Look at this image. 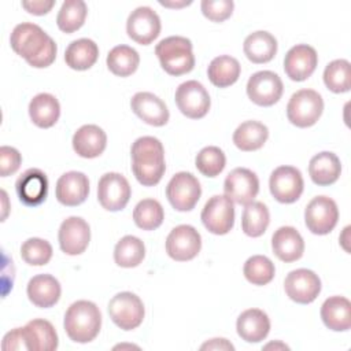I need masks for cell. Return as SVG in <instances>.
Wrapping results in <instances>:
<instances>
[{
	"label": "cell",
	"mask_w": 351,
	"mask_h": 351,
	"mask_svg": "<svg viewBox=\"0 0 351 351\" xmlns=\"http://www.w3.org/2000/svg\"><path fill=\"white\" fill-rule=\"evenodd\" d=\"M99 58V47L90 38H78L69 44L64 51V62L73 70H88Z\"/></svg>",
	"instance_id": "cell-32"
},
{
	"label": "cell",
	"mask_w": 351,
	"mask_h": 351,
	"mask_svg": "<svg viewBox=\"0 0 351 351\" xmlns=\"http://www.w3.org/2000/svg\"><path fill=\"white\" fill-rule=\"evenodd\" d=\"M318 64L317 51L307 44L292 47L284 58V71L292 81H304Z\"/></svg>",
	"instance_id": "cell-20"
},
{
	"label": "cell",
	"mask_w": 351,
	"mask_h": 351,
	"mask_svg": "<svg viewBox=\"0 0 351 351\" xmlns=\"http://www.w3.org/2000/svg\"><path fill=\"white\" fill-rule=\"evenodd\" d=\"M321 318L326 328L346 332L351 328V303L344 296H330L321 307Z\"/></svg>",
	"instance_id": "cell-29"
},
{
	"label": "cell",
	"mask_w": 351,
	"mask_h": 351,
	"mask_svg": "<svg viewBox=\"0 0 351 351\" xmlns=\"http://www.w3.org/2000/svg\"><path fill=\"white\" fill-rule=\"evenodd\" d=\"M10 44L15 53L22 56L32 67L45 69L55 62L58 47L38 25L22 22L10 36Z\"/></svg>",
	"instance_id": "cell-1"
},
{
	"label": "cell",
	"mask_w": 351,
	"mask_h": 351,
	"mask_svg": "<svg viewBox=\"0 0 351 351\" xmlns=\"http://www.w3.org/2000/svg\"><path fill=\"white\" fill-rule=\"evenodd\" d=\"M19 200L27 207H36L45 202L48 195V178L40 169L32 167L23 171L15 182Z\"/></svg>",
	"instance_id": "cell-19"
},
{
	"label": "cell",
	"mask_w": 351,
	"mask_h": 351,
	"mask_svg": "<svg viewBox=\"0 0 351 351\" xmlns=\"http://www.w3.org/2000/svg\"><path fill=\"white\" fill-rule=\"evenodd\" d=\"M287 296L300 304L311 303L321 292L319 277L308 269H296L288 273L284 281Z\"/></svg>",
	"instance_id": "cell-16"
},
{
	"label": "cell",
	"mask_w": 351,
	"mask_h": 351,
	"mask_svg": "<svg viewBox=\"0 0 351 351\" xmlns=\"http://www.w3.org/2000/svg\"><path fill=\"white\" fill-rule=\"evenodd\" d=\"M55 5V1H44V0H38V1H22V7L33 14V15H44L48 14L51 11V8Z\"/></svg>",
	"instance_id": "cell-47"
},
{
	"label": "cell",
	"mask_w": 351,
	"mask_h": 351,
	"mask_svg": "<svg viewBox=\"0 0 351 351\" xmlns=\"http://www.w3.org/2000/svg\"><path fill=\"white\" fill-rule=\"evenodd\" d=\"M165 211L162 204L155 199L140 200L133 210V221L143 230H154L163 222Z\"/></svg>",
	"instance_id": "cell-39"
},
{
	"label": "cell",
	"mask_w": 351,
	"mask_h": 351,
	"mask_svg": "<svg viewBox=\"0 0 351 351\" xmlns=\"http://www.w3.org/2000/svg\"><path fill=\"white\" fill-rule=\"evenodd\" d=\"M59 203L74 207L84 203L89 193V180L81 171H67L62 174L55 188Z\"/></svg>",
	"instance_id": "cell-22"
},
{
	"label": "cell",
	"mask_w": 351,
	"mask_h": 351,
	"mask_svg": "<svg viewBox=\"0 0 351 351\" xmlns=\"http://www.w3.org/2000/svg\"><path fill=\"white\" fill-rule=\"evenodd\" d=\"M269 137L266 125L258 121H245L233 133V143L241 151H256L263 147Z\"/></svg>",
	"instance_id": "cell-34"
},
{
	"label": "cell",
	"mask_w": 351,
	"mask_h": 351,
	"mask_svg": "<svg viewBox=\"0 0 351 351\" xmlns=\"http://www.w3.org/2000/svg\"><path fill=\"white\" fill-rule=\"evenodd\" d=\"M200 350H234V346L228 341L226 339H211L210 341H206L204 344H202Z\"/></svg>",
	"instance_id": "cell-48"
},
{
	"label": "cell",
	"mask_w": 351,
	"mask_h": 351,
	"mask_svg": "<svg viewBox=\"0 0 351 351\" xmlns=\"http://www.w3.org/2000/svg\"><path fill=\"white\" fill-rule=\"evenodd\" d=\"M132 170L136 180L144 186L156 185L166 170L165 148L152 136L138 137L130 148Z\"/></svg>",
	"instance_id": "cell-2"
},
{
	"label": "cell",
	"mask_w": 351,
	"mask_h": 351,
	"mask_svg": "<svg viewBox=\"0 0 351 351\" xmlns=\"http://www.w3.org/2000/svg\"><path fill=\"white\" fill-rule=\"evenodd\" d=\"M240 63L236 58L221 55L214 58L207 69L208 80L218 88H228L233 85L240 77Z\"/></svg>",
	"instance_id": "cell-33"
},
{
	"label": "cell",
	"mask_w": 351,
	"mask_h": 351,
	"mask_svg": "<svg viewBox=\"0 0 351 351\" xmlns=\"http://www.w3.org/2000/svg\"><path fill=\"white\" fill-rule=\"evenodd\" d=\"M341 173V163L336 154L322 151L314 155L308 163V174L314 184L326 186L335 184Z\"/></svg>",
	"instance_id": "cell-28"
},
{
	"label": "cell",
	"mask_w": 351,
	"mask_h": 351,
	"mask_svg": "<svg viewBox=\"0 0 351 351\" xmlns=\"http://www.w3.org/2000/svg\"><path fill=\"white\" fill-rule=\"evenodd\" d=\"M29 115L38 128L53 126L60 117V104L51 93H38L29 103Z\"/></svg>",
	"instance_id": "cell-31"
},
{
	"label": "cell",
	"mask_w": 351,
	"mask_h": 351,
	"mask_svg": "<svg viewBox=\"0 0 351 351\" xmlns=\"http://www.w3.org/2000/svg\"><path fill=\"white\" fill-rule=\"evenodd\" d=\"M27 350L30 351H52L58 348L59 339L53 325L41 318L29 321L23 326Z\"/></svg>",
	"instance_id": "cell-27"
},
{
	"label": "cell",
	"mask_w": 351,
	"mask_h": 351,
	"mask_svg": "<svg viewBox=\"0 0 351 351\" xmlns=\"http://www.w3.org/2000/svg\"><path fill=\"white\" fill-rule=\"evenodd\" d=\"M129 181L119 173H106L97 184V199L101 207L107 211L123 210L130 199Z\"/></svg>",
	"instance_id": "cell-11"
},
{
	"label": "cell",
	"mask_w": 351,
	"mask_h": 351,
	"mask_svg": "<svg viewBox=\"0 0 351 351\" xmlns=\"http://www.w3.org/2000/svg\"><path fill=\"white\" fill-rule=\"evenodd\" d=\"M236 329L237 335L247 343H259L270 332V319L265 311L248 308L239 315Z\"/></svg>",
	"instance_id": "cell-26"
},
{
	"label": "cell",
	"mask_w": 351,
	"mask_h": 351,
	"mask_svg": "<svg viewBox=\"0 0 351 351\" xmlns=\"http://www.w3.org/2000/svg\"><path fill=\"white\" fill-rule=\"evenodd\" d=\"M108 314L112 322L123 329L132 330L141 325L145 310L141 299L133 292H119L108 302Z\"/></svg>",
	"instance_id": "cell-6"
},
{
	"label": "cell",
	"mask_w": 351,
	"mask_h": 351,
	"mask_svg": "<svg viewBox=\"0 0 351 351\" xmlns=\"http://www.w3.org/2000/svg\"><path fill=\"white\" fill-rule=\"evenodd\" d=\"M145 256L144 243L132 234L123 236L114 248V261L121 267H136Z\"/></svg>",
	"instance_id": "cell-36"
},
{
	"label": "cell",
	"mask_w": 351,
	"mask_h": 351,
	"mask_svg": "<svg viewBox=\"0 0 351 351\" xmlns=\"http://www.w3.org/2000/svg\"><path fill=\"white\" fill-rule=\"evenodd\" d=\"M196 169L206 177H217L226 165V156L219 147L208 145L199 151L195 158Z\"/></svg>",
	"instance_id": "cell-42"
},
{
	"label": "cell",
	"mask_w": 351,
	"mask_h": 351,
	"mask_svg": "<svg viewBox=\"0 0 351 351\" xmlns=\"http://www.w3.org/2000/svg\"><path fill=\"white\" fill-rule=\"evenodd\" d=\"M176 103L178 110L191 119L203 118L211 106V99L203 84L191 80L178 85L176 90Z\"/></svg>",
	"instance_id": "cell-10"
},
{
	"label": "cell",
	"mask_w": 351,
	"mask_h": 351,
	"mask_svg": "<svg viewBox=\"0 0 351 351\" xmlns=\"http://www.w3.org/2000/svg\"><path fill=\"white\" fill-rule=\"evenodd\" d=\"M270 222L267 207L262 202H251L245 206L241 215V229L250 237L262 236Z\"/></svg>",
	"instance_id": "cell-37"
},
{
	"label": "cell",
	"mask_w": 351,
	"mask_h": 351,
	"mask_svg": "<svg viewBox=\"0 0 351 351\" xmlns=\"http://www.w3.org/2000/svg\"><path fill=\"white\" fill-rule=\"evenodd\" d=\"M204 228L213 234H226L234 225V206L225 195L210 197L200 214Z\"/></svg>",
	"instance_id": "cell-8"
},
{
	"label": "cell",
	"mask_w": 351,
	"mask_h": 351,
	"mask_svg": "<svg viewBox=\"0 0 351 351\" xmlns=\"http://www.w3.org/2000/svg\"><path fill=\"white\" fill-rule=\"evenodd\" d=\"M1 348L4 351H8V350H27L23 328H15V329L10 330L3 339Z\"/></svg>",
	"instance_id": "cell-46"
},
{
	"label": "cell",
	"mask_w": 351,
	"mask_h": 351,
	"mask_svg": "<svg viewBox=\"0 0 351 351\" xmlns=\"http://www.w3.org/2000/svg\"><path fill=\"white\" fill-rule=\"evenodd\" d=\"M64 330L75 343H89L96 339L101 328V313L89 300H77L67 308L63 321Z\"/></svg>",
	"instance_id": "cell-3"
},
{
	"label": "cell",
	"mask_w": 351,
	"mask_h": 351,
	"mask_svg": "<svg viewBox=\"0 0 351 351\" xmlns=\"http://www.w3.org/2000/svg\"><path fill=\"white\" fill-rule=\"evenodd\" d=\"M52 245L38 237H30L21 245L22 259L32 266H44L52 258Z\"/></svg>",
	"instance_id": "cell-43"
},
{
	"label": "cell",
	"mask_w": 351,
	"mask_h": 351,
	"mask_svg": "<svg viewBox=\"0 0 351 351\" xmlns=\"http://www.w3.org/2000/svg\"><path fill=\"white\" fill-rule=\"evenodd\" d=\"M322 111V96L314 89H300L295 92L287 106L288 121L298 128H308L315 125Z\"/></svg>",
	"instance_id": "cell-5"
},
{
	"label": "cell",
	"mask_w": 351,
	"mask_h": 351,
	"mask_svg": "<svg viewBox=\"0 0 351 351\" xmlns=\"http://www.w3.org/2000/svg\"><path fill=\"white\" fill-rule=\"evenodd\" d=\"M88 7L85 1L82 0H67L62 4L58 16L56 23L58 27L64 33H73L78 30L86 18Z\"/></svg>",
	"instance_id": "cell-38"
},
{
	"label": "cell",
	"mask_w": 351,
	"mask_h": 351,
	"mask_svg": "<svg viewBox=\"0 0 351 351\" xmlns=\"http://www.w3.org/2000/svg\"><path fill=\"white\" fill-rule=\"evenodd\" d=\"M126 32L137 44L148 45L160 33V18L151 7H137L128 16Z\"/></svg>",
	"instance_id": "cell-17"
},
{
	"label": "cell",
	"mask_w": 351,
	"mask_h": 351,
	"mask_svg": "<svg viewBox=\"0 0 351 351\" xmlns=\"http://www.w3.org/2000/svg\"><path fill=\"white\" fill-rule=\"evenodd\" d=\"M60 250L67 255L82 254L90 241V228L81 217L66 218L59 228L58 233Z\"/></svg>",
	"instance_id": "cell-18"
},
{
	"label": "cell",
	"mask_w": 351,
	"mask_h": 351,
	"mask_svg": "<svg viewBox=\"0 0 351 351\" xmlns=\"http://www.w3.org/2000/svg\"><path fill=\"white\" fill-rule=\"evenodd\" d=\"M138 63V52L129 45H117L107 55V67L118 77L132 75L137 70Z\"/></svg>",
	"instance_id": "cell-35"
},
{
	"label": "cell",
	"mask_w": 351,
	"mask_h": 351,
	"mask_svg": "<svg viewBox=\"0 0 351 351\" xmlns=\"http://www.w3.org/2000/svg\"><path fill=\"white\" fill-rule=\"evenodd\" d=\"M155 53L162 69L170 75H182L195 66L192 43L182 36H170L160 40L155 47Z\"/></svg>",
	"instance_id": "cell-4"
},
{
	"label": "cell",
	"mask_w": 351,
	"mask_h": 351,
	"mask_svg": "<svg viewBox=\"0 0 351 351\" xmlns=\"http://www.w3.org/2000/svg\"><path fill=\"white\" fill-rule=\"evenodd\" d=\"M269 188L273 197L280 203L296 202L304 188L303 177L299 169L293 166H280L270 174Z\"/></svg>",
	"instance_id": "cell-13"
},
{
	"label": "cell",
	"mask_w": 351,
	"mask_h": 351,
	"mask_svg": "<svg viewBox=\"0 0 351 351\" xmlns=\"http://www.w3.org/2000/svg\"><path fill=\"white\" fill-rule=\"evenodd\" d=\"M200 8L207 19L213 22H223L232 15L234 3L232 0H203Z\"/></svg>",
	"instance_id": "cell-44"
},
{
	"label": "cell",
	"mask_w": 351,
	"mask_h": 351,
	"mask_svg": "<svg viewBox=\"0 0 351 351\" xmlns=\"http://www.w3.org/2000/svg\"><path fill=\"white\" fill-rule=\"evenodd\" d=\"M284 85L278 74L270 70L254 73L247 82V95L251 101L262 107L276 104L282 96Z\"/></svg>",
	"instance_id": "cell-12"
},
{
	"label": "cell",
	"mask_w": 351,
	"mask_h": 351,
	"mask_svg": "<svg viewBox=\"0 0 351 351\" xmlns=\"http://www.w3.org/2000/svg\"><path fill=\"white\" fill-rule=\"evenodd\" d=\"M200 195L199 180L188 171L176 173L166 186L167 200L177 211H191L197 204Z\"/></svg>",
	"instance_id": "cell-7"
},
{
	"label": "cell",
	"mask_w": 351,
	"mask_h": 351,
	"mask_svg": "<svg viewBox=\"0 0 351 351\" xmlns=\"http://www.w3.org/2000/svg\"><path fill=\"white\" fill-rule=\"evenodd\" d=\"M27 298L40 308H48L58 303L62 288L59 281L51 274H37L27 282Z\"/></svg>",
	"instance_id": "cell-24"
},
{
	"label": "cell",
	"mask_w": 351,
	"mask_h": 351,
	"mask_svg": "<svg viewBox=\"0 0 351 351\" xmlns=\"http://www.w3.org/2000/svg\"><path fill=\"white\" fill-rule=\"evenodd\" d=\"M243 49L252 63H267L277 53V40L269 32L258 30L245 37Z\"/></svg>",
	"instance_id": "cell-30"
},
{
	"label": "cell",
	"mask_w": 351,
	"mask_h": 351,
	"mask_svg": "<svg viewBox=\"0 0 351 351\" xmlns=\"http://www.w3.org/2000/svg\"><path fill=\"white\" fill-rule=\"evenodd\" d=\"M22 163V156L19 151L14 147L3 145L0 147V176L8 177L14 174Z\"/></svg>",
	"instance_id": "cell-45"
},
{
	"label": "cell",
	"mask_w": 351,
	"mask_h": 351,
	"mask_svg": "<svg viewBox=\"0 0 351 351\" xmlns=\"http://www.w3.org/2000/svg\"><path fill=\"white\" fill-rule=\"evenodd\" d=\"M202 248V236L191 225H178L166 239V252L177 262L193 259Z\"/></svg>",
	"instance_id": "cell-14"
},
{
	"label": "cell",
	"mask_w": 351,
	"mask_h": 351,
	"mask_svg": "<svg viewBox=\"0 0 351 351\" xmlns=\"http://www.w3.org/2000/svg\"><path fill=\"white\" fill-rule=\"evenodd\" d=\"M270 347H274V348H285V350H288V348H289L288 346H285V344H282V343H270V344L265 346V348H266V350H267V348H270Z\"/></svg>",
	"instance_id": "cell-50"
},
{
	"label": "cell",
	"mask_w": 351,
	"mask_h": 351,
	"mask_svg": "<svg viewBox=\"0 0 351 351\" xmlns=\"http://www.w3.org/2000/svg\"><path fill=\"white\" fill-rule=\"evenodd\" d=\"M223 192L232 202L247 206L254 202L259 192V180L250 169L236 167L226 176Z\"/></svg>",
	"instance_id": "cell-15"
},
{
	"label": "cell",
	"mask_w": 351,
	"mask_h": 351,
	"mask_svg": "<svg viewBox=\"0 0 351 351\" xmlns=\"http://www.w3.org/2000/svg\"><path fill=\"white\" fill-rule=\"evenodd\" d=\"M243 273L248 282L254 285H266L274 278L276 267L267 256L254 255L245 261Z\"/></svg>",
	"instance_id": "cell-41"
},
{
	"label": "cell",
	"mask_w": 351,
	"mask_h": 351,
	"mask_svg": "<svg viewBox=\"0 0 351 351\" xmlns=\"http://www.w3.org/2000/svg\"><path fill=\"white\" fill-rule=\"evenodd\" d=\"M73 149L81 158L100 156L107 145L106 132L97 125H84L73 136Z\"/></svg>",
	"instance_id": "cell-25"
},
{
	"label": "cell",
	"mask_w": 351,
	"mask_h": 351,
	"mask_svg": "<svg viewBox=\"0 0 351 351\" xmlns=\"http://www.w3.org/2000/svg\"><path fill=\"white\" fill-rule=\"evenodd\" d=\"M271 250L282 262H295L304 252V241L300 233L292 226H281L271 236Z\"/></svg>",
	"instance_id": "cell-23"
},
{
	"label": "cell",
	"mask_w": 351,
	"mask_h": 351,
	"mask_svg": "<svg viewBox=\"0 0 351 351\" xmlns=\"http://www.w3.org/2000/svg\"><path fill=\"white\" fill-rule=\"evenodd\" d=\"M324 82L335 93L348 92L351 88V64L346 59L332 60L324 70Z\"/></svg>",
	"instance_id": "cell-40"
},
{
	"label": "cell",
	"mask_w": 351,
	"mask_h": 351,
	"mask_svg": "<svg viewBox=\"0 0 351 351\" xmlns=\"http://www.w3.org/2000/svg\"><path fill=\"white\" fill-rule=\"evenodd\" d=\"M339 219V208L333 199L328 196L313 197L304 210V222L314 234L330 233Z\"/></svg>",
	"instance_id": "cell-9"
},
{
	"label": "cell",
	"mask_w": 351,
	"mask_h": 351,
	"mask_svg": "<svg viewBox=\"0 0 351 351\" xmlns=\"http://www.w3.org/2000/svg\"><path fill=\"white\" fill-rule=\"evenodd\" d=\"M162 5H166V7H182V5H188V4H191V1H184L182 4H174V3H165V1H159Z\"/></svg>",
	"instance_id": "cell-49"
},
{
	"label": "cell",
	"mask_w": 351,
	"mask_h": 351,
	"mask_svg": "<svg viewBox=\"0 0 351 351\" xmlns=\"http://www.w3.org/2000/svg\"><path fill=\"white\" fill-rule=\"evenodd\" d=\"M132 111L151 126H163L169 121V110L162 99L151 92H137L130 100Z\"/></svg>",
	"instance_id": "cell-21"
}]
</instances>
